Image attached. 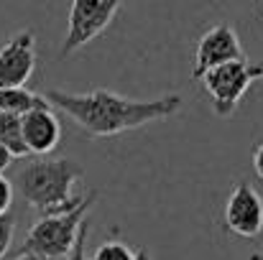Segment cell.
Masks as SVG:
<instances>
[{"label": "cell", "mask_w": 263, "mask_h": 260, "mask_svg": "<svg viewBox=\"0 0 263 260\" xmlns=\"http://www.w3.org/2000/svg\"><path fill=\"white\" fill-rule=\"evenodd\" d=\"M10 204H13V181H8L0 173V214L10 212Z\"/></svg>", "instance_id": "15"}, {"label": "cell", "mask_w": 263, "mask_h": 260, "mask_svg": "<svg viewBox=\"0 0 263 260\" xmlns=\"http://www.w3.org/2000/svg\"><path fill=\"white\" fill-rule=\"evenodd\" d=\"M0 143L10 151L13 158H28V146L23 138V123L21 115H10V112H0Z\"/></svg>", "instance_id": "11"}, {"label": "cell", "mask_w": 263, "mask_h": 260, "mask_svg": "<svg viewBox=\"0 0 263 260\" xmlns=\"http://www.w3.org/2000/svg\"><path fill=\"white\" fill-rule=\"evenodd\" d=\"M136 258V250H130L125 243H120V240H107V243H102L97 250H95V255L92 260H133Z\"/></svg>", "instance_id": "12"}, {"label": "cell", "mask_w": 263, "mask_h": 260, "mask_svg": "<svg viewBox=\"0 0 263 260\" xmlns=\"http://www.w3.org/2000/svg\"><path fill=\"white\" fill-rule=\"evenodd\" d=\"M263 79V62H251V59H235L225 62L207 74H202V87L212 102V112L217 117H230L246 92L251 89L253 82Z\"/></svg>", "instance_id": "4"}, {"label": "cell", "mask_w": 263, "mask_h": 260, "mask_svg": "<svg viewBox=\"0 0 263 260\" xmlns=\"http://www.w3.org/2000/svg\"><path fill=\"white\" fill-rule=\"evenodd\" d=\"M46 99L51 107H59L64 115H69L92 138H112L143 128L148 123L174 117L181 110L179 94H161L156 99H133L115 94L110 89H92L82 94L49 89Z\"/></svg>", "instance_id": "1"}, {"label": "cell", "mask_w": 263, "mask_h": 260, "mask_svg": "<svg viewBox=\"0 0 263 260\" xmlns=\"http://www.w3.org/2000/svg\"><path fill=\"white\" fill-rule=\"evenodd\" d=\"M36 69V36L18 31L0 46V87H26Z\"/></svg>", "instance_id": "8"}, {"label": "cell", "mask_w": 263, "mask_h": 260, "mask_svg": "<svg viewBox=\"0 0 263 260\" xmlns=\"http://www.w3.org/2000/svg\"><path fill=\"white\" fill-rule=\"evenodd\" d=\"M10 164H13V156H10V151H8V148H5V146L0 143V173L5 171V169H8Z\"/></svg>", "instance_id": "17"}, {"label": "cell", "mask_w": 263, "mask_h": 260, "mask_svg": "<svg viewBox=\"0 0 263 260\" xmlns=\"http://www.w3.org/2000/svg\"><path fill=\"white\" fill-rule=\"evenodd\" d=\"M85 169L72 158H44L33 161L15 176V189L28 207L44 214H62L80 204L74 196V184L82 178Z\"/></svg>", "instance_id": "2"}, {"label": "cell", "mask_w": 263, "mask_h": 260, "mask_svg": "<svg viewBox=\"0 0 263 260\" xmlns=\"http://www.w3.org/2000/svg\"><path fill=\"white\" fill-rule=\"evenodd\" d=\"M87 235H89V222L85 219V222L80 225V232H77V243H74L72 253L67 255V260H89V258H87V250H85V245H87Z\"/></svg>", "instance_id": "14"}, {"label": "cell", "mask_w": 263, "mask_h": 260, "mask_svg": "<svg viewBox=\"0 0 263 260\" xmlns=\"http://www.w3.org/2000/svg\"><path fill=\"white\" fill-rule=\"evenodd\" d=\"M21 123H23V138H26L31 156H46L59 146L62 125H59V117L54 115L51 105L28 110L26 115H21Z\"/></svg>", "instance_id": "9"}, {"label": "cell", "mask_w": 263, "mask_h": 260, "mask_svg": "<svg viewBox=\"0 0 263 260\" xmlns=\"http://www.w3.org/2000/svg\"><path fill=\"white\" fill-rule=\"evenodd\" d=\"M133 260H151V255H148V250H146V248H141V250L136 253V258Z\"/></svg>", "instance_id": "18"}, {"label": "cell", "mask_w": 263, "mask_h": 260, "mask_svg": "<svg viewBox=\"0 0 263 260\" xmlns=\"http://www.w3.org/2000/svg\"><path fill=\"white\" fill-rule=\"evenodd\" d=\"M49 105L46 97L28 92L26 87H0V112H10V115H26L33 107Z\"/></svg>", "instance_id": "10"}, {"label": "cell", "mask_w": 263, "mask_h": 260, "mask_svg": "<svg viewBox=\"0 0 263 260\" xmlns=\"http://www.w3.org/2000/svg\"><path fill=\"white\" fill-rule=\"evenodd\" d=\"M253 171L263 181V143H258L256 151H253Z\"/></svg>", "instance_id": "16"}, {"label": "cell", "mask_w": 263, "mask_h": 260, "mask_svg": "<svg viewBox=\"0 0 263 260\" xmlns=\"http://www.w3.org/2000/svg\"><path fill=\"white\" fill-rule=\"evenodd\" d=\"M248 260H263V253H253V255H251Z\"/></svg>", "instance_id": "20"}, {"label": "cell", "mask_w": 263, "mask_h": 260, "mask_svg": "<svg viewBox=\"0 0 263 260\" xmlns=\"http://www.w3.org/2000/svg\"><path fill=\"white\" fill-rule=\"evenodd\" d=\"M235 59H246L243 44H240V38H238V33H235V28L230 23H217L197 44L192 79L197 82L210 69H215V67L225 64V62H235Z\"/></svg>", "instance_id": "6"}, {"label": "cell", "mask_w": 263, "mask_h": 260, "mask_svg": "<svg viewBox=\"0 0 263 260\" xmlns=\"http://www.w3.org/2000/svg\"><path fill=\"white\" fill-rule=\"evenodd\" d=\"M15 260H39V258H36V255H18Z\"/></svg>", "instance_id": "19"}, {"label": "cell", "mask_w": 263, "mask_h": 260, "mask_svg": "<svg viewBox=\"0 0 263 260\" xmlns=\"http://www.w3.org/2000/svg\"><path fill=\"white\" fill-rule=\"evenodd\" d=\"M97 194L89 191L80 199V204L62 214H44L26 235L18 255H36L39 260H67L77 243L80 225L87 219Z\"/></svg>", "instance_id": "3"}, {"label": "cell", "mask_w": 263, "mask_h": 260, "mask_svg": "<svg viewBox=\"0 0 263 260\" xmlns=\"http://www.w3.org/2000/svg\"><path fill=\"white\" fill-rule=\"evenodd\" d=\"M13 232H15V217L10 212L0 214V260L5 258V253L13 243Z\"/></svg>", "instance_id": "13"}, {"label": "cell", "mask_w": 263, "mask_h": 260, "mask_svg": "<svg viewBox=\"0 0 263 260\" xmlns=\"http://www.w3.org/2000/svg\"><path fill=\"white\" fill-rule=\"evenodd\" d=\"M225 227L238 237H256L263 232V196L248 181L233 186L225 202Z\"/></svg>", "instance_id": "7"}, {"label": "cell", "mask_w": 263, "mask_h": 260, "mask_svg": "<svg viewBox=\"0 0 263 260\" xmlns=\"http://www.w3.org/2000/svg\"><path fill=\"white\" fill-rule=\"evenodd\" d=\"M128 0H72L67 36L62 44V56H69L95 41L115 18V13Z\"/></svg>", "instance_id": "5"}]
</instances>
